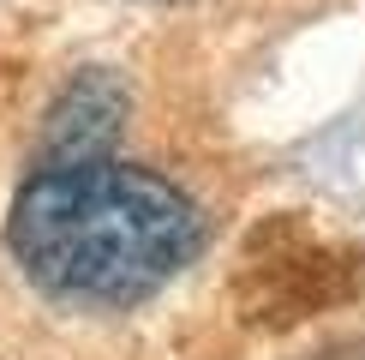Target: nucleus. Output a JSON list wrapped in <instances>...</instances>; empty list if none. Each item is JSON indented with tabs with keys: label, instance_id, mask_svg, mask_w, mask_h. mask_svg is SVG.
Returning <instances> with one entry per match:
<instances>
[{
	"label": "nucleus",
	"instance_id": "f03ea898",
	"mask_svg": "<svg viewBox=\"0 0 365 360\" xmlns=\"http://www.w3.org/2000/svg\"><path fill=\"white\" fill-rule=\"evenodd\" d=\"M132 114V90L108 66H84L78 79L54 96L48 120H42V144H36V169H78V162L114 156L120 132Z\"/></svg>",
	"mask_w": 365,
	"mask_h": 360
},
{
	"label": "nucleus",
	"instance_id": "7ed1b4c3",
	"mask_svg": "<svg viewBox=\"0 0 365 360\" xmlns=\"http://www.w3.org/2000/svg\"><path fill=\"white\" fill-rule=\"evenodd\" d=\"M317 360H324V354H317Z\"/></svg>",
	"mask_w": 365,
	"mask_h": 360
},
{
	"label": "nucleus",
	"instance_id": "f257e3e1",
	"mask_svg": "<svg viewBox=\"0 0 365 360\" xmlns=\"http://www.w3.org/2000/svg\"><path fill=\"white\" fill-rule=\"evenodd\" d=\"M24 276L72 306H138L197 259L204 216L174 180L132 162L36 169L6 222Z\"/></svg>",
	"mask_w": 365,
	"mask_h": 360
}]
</instances>
